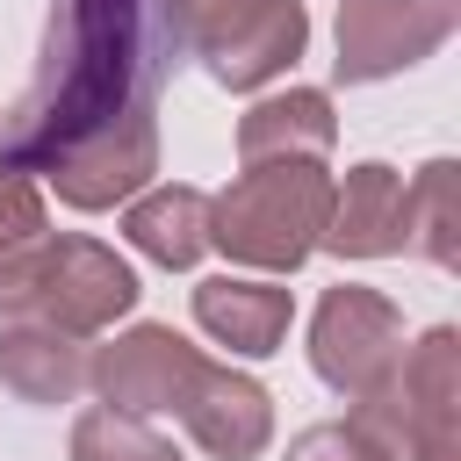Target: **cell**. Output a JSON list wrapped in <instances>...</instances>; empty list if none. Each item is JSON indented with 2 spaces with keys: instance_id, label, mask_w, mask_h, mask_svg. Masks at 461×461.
I'll list each match as a JSON object with an SVG mask.
<instances>
[{
  "instance_id": "6da1fadb",
  "label": "cell",
  "mask_w": 461,
  "mask_h": 461,
  "mask_svg": "<svg viewBox=\"0 0 461 461\" xmlns=\"http://www.w3.org/2000/svg\"><path fill=\"white\" fill-rule=\"evenodd\" d=\"M166 0H50L43 58L0 130V166L65 209H115L158 173V94L180 65Z\"/></svg>"
},
{
  "instance_id": "7a4b0ae2",
  "label": "cell",
  "mask_w": 461,
  "mask_h": 461,
  "mask_svg": "<svg viewBox=\"0 0 461 461\" xmlns=\"http://www.w3.org/2000/svg\"><path fill=\"white\" fill-rule=\"evenodd\" d=\"M324 209H331L324 158H267L245 166L223 194H209V245L230 267L295 274L324 238Z\"/></svg>"
},
{
  "instance_id": "3957f363",
  "label": "cell",
  "mask_w": 461,
  "mask_h": 461,
  "mask_svg": "<svg viewBox=\"0 0 461 461\" xmlns=\"http://www.w3.org/2000/svg\"><path fill=\"white\" fill-rule=\"evenodd\" d=\"M353 418L411 461H461V331L432 324L418 346H403L389 382L353 396Z\"/></svg>"
},
{
  "instance_id": "277c9868",
  "label": "cell",
  "mask_w": 461,
  "mask_h": 461,
  "mask_svg": "<svg viewBox=\"0 0 461 461\" xmlns=\"http://www.w3.org/2000/svg\"><path fill=\"white\" fill-rule=\"evenodd\" d=\"M403 360V310L382 288L339 281L324 288L317 317H310V367L317 382H331L339 396H367L389 382V367Z\"/></svg>"
},
{
  "instance_id": "5b68a950",
  "label": "cell",
  "mask_w": 461,
  "mask_h": 461,
  "mask_svg": "<svg viewBox=\"0 0 461 461\" xmlns=\"http://www.w3.org/2000/svg\"><path fill=\"white\" fill-rule=\"evenodd\" d=\"M137 295H144V288H137V274H130V259H122L115 245L79 238V230H50V252H43L29 317H43V324H58V331H72V339H94V331H108L115 317H130Z\"/></svg>"
},
{
  "instance_id": "8992f818",
  "label": "cell",
  "mask_w": 461,
  "mask_h": 461,
  "mask_svg": "<svg viewBox=\"0 0 461 461\" xmlns=\"http://www.w3.org/2000/svg\"><path fill=\"white\" fill-rule=\"evenodd\" d=\"M461 22V0H339V79L375 86L432 58Z\"/></svg>"
},
{
  "instance_id": "52a82bcc",
  "label": "cell",
  "mask_w": 461,
  "mask_h": 461,
  "mask_svg": "<svg viewBox=\"0 0 461 461\" xmlns=\"http://www.w3.org/2000/svg\"><path fill=\"white\" fill-rule=\"evenodd\" d=\"M194 360H202V353H194L173 324H137V331L108 339V346L86 360V389H101V403H115V411L158 418V411L180 403Z\"/></svg>"
},
{
  "instance_id": "ba28073f",
  "label": "cell",
  "mask_w": 461,
  "mask_h": 461,
  "mask_svg": "<svg viewBox=\"0 0 461 461\" xmlns=\"http://www.w3.org/2000/svg\"><path fill=\"white\" fill-rule=\"evenodd\" d=\"M173 418L187 425V439H194L209 461H252V454H267V439H274V396H267L252 375L216 367V360H194Z\"/></svg>"
},
{
  "instance_id": "9c48e42d",
  "label": "cell",
  "mask_w": 461,
  "mask_h": 461,
  "mask_svg": "<svg viewBox=\"0 0 461 461\" xmlns=\"http://www.w3.org/2000/svg\"><path fill=\"white\" fill-rule=\"evenodd\" d=\"M403 173L382 158H360L346 180H331V209H324V252L339 259H389L403 252Z\"/></svg>"
},
{
  "instance_id": "30bf717a",
  "label": "cell",
  "mask_w": 461,
  "mask_h": 461,
  "mask_svg": "<svg viewBox=\"0 0 461 461\" xmlns=\"http://www.w3.org/2000/svg\"><path fill=\"white\" fill-rule=\"evenodd\" d=\"M303 43H310V14H303V0H252V7H245L209 50H194V58L209 65L216 86L252 94V86H267L274 72H288V65L303 58Z\"/></svg>"
},
{
  "instance_id": "8fae6325",
  "label": "cell",
  "mask_w": 461,
  "mask_h": 461,
  "mask_svg": "<svg viewBox=\"0 0 461 461\" xmlns=\"http://www.w3.org/2000/svg\"><path fill=\"white\" fill-rule=\"evenodd\" d=\"M194 324L216 346L267 360V353H281V339L295 324V295L259 274H209V281H194Z\"/></svg>"
},
{
  "instance_id": "7c38bea8",
  "label": "cell",
  "mask_w": 461,
  "mask_h": 461,
  "mask_svg": "<svg viewBox=\"0 0 461 461\" xmlns=\"http://www.w3.org/2000/svg\"><path fill=\"white\" fill-rule=\"evenodd\" d=\"M86 339L43 324V317H14L0 331V389H14L22 403H72L86 389Z\"/></svg>"
},
{
  "instance_id": "4fadbf2b",
  "label": "cell",
  "mask_w": 461,
  "mask_h": 461,
  "mask_svg": "<svg viewBox=\"0 0 461 461\" xmlns=\"http://www.w3.org/2000/svg\"><path fill=\"white\" fill-rule=\"evenodd\" d=\"M331 144H339V115H331V94H317V86L267 94L238 122V158L245 166H267V158H324Z\"/></svg>"
},
{
  "instance_id": "5bb4252c",
  "label": "cell",
  "mask_w": 461,
  "mask_h": 461,
  "mask_svg": "<svg viewBox=\"0 0 461 461\" xmlns=\"http://www.w3.org/2000/svg\"><path fill=\"white\" fill-rule=\"evenodd\" d=\"M122 238H130L144 259L187 274V267L209 252V194H202V187H137V194L122 202Z\"/></svg>"
},
{
  "instance_id": "9a60e30c",
  "label": "cell",
  "mask_w": 461,
  "mask_h": 461,
  "mask_svg": "<svg viewBox=\"0 0 461 461\" xmlns=\"http://www.w3.org/2000/svg\"><path fill=\"white\" fill-rule=\"evenodd\" d=\"M43 252H50V209H43V194H36L29 173L0 166V317H29Z\"/></svg>"
},
{
  "instance_id": "2e32d148",
  "label": "cell",
  "mask_w": 461,
  "mask_h": 461,
  "mask_svg": "<svg viewBox=\"0 0 461 461\" xmlns=\"http://www.w3.org/2000/svg\"><path fill=\"white\" fill-rule=\"evenodd\" d=\"M403 252L432 259V267H454V230H461V166L454 158H432L418 166V180H403Z\"/></svg>"
},
{
  "instance_id": "e0dca14e",
  "label": "cell",
  "mask_w": 461,
  "mask_h": 461,
  "mask_svg": "<svg viewBox=\"0 0 461 461\" xmlns=\"http://www.w3.org/2000/svg\"><path fill=\"white\" fill-rule=\"evenodd\" d=\"M72 461H180V447L151 418L115 411V403H94L72 425Z\"/></svg>"
},
{
  "instance_id": "ac0fdd59",
  "label": "cell",
  "mask_w": 461,
  "mask_h": 461,
  "mask_svg": "<svg viewBox=\"0 0 461 461\" xmlns=\"http://www.w3.org/2000/svg\"><path fill=\"white\" fill-rule=\"evenodd\" d=\"M281 461H403V454L360 418H324V425H303Z\"/></svg>"
},
{
  "instance_id": "d6986e66",
  "label": "cell",
  "mask_w": 461,
  "mask_h": 461,
  "mask_svg": "<svg viewBox=\"0 0 461 461\" xmlns=\"http://www.w3.org/2000/svg\"><path fill=\"white\" fill-rule=\"evenodd\" d=\"M245 7H252V0H166V22H173V36H180V50L194 58V50H209Z\"/></svg>"
}]
</instances>
